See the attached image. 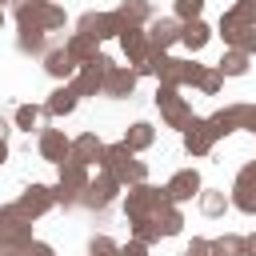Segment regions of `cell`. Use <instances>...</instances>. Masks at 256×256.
Returning a JSON list of instances; mask_svg holds the SVG:
<instances>
[{
	"instance_id": "obj_40",
	"label": "cell",
	"mask_w": 256,
	"mask_h": 256,
	"mask_svg": "<svg viewBox=\"0 0 256 256\" xmlns=\"http://www.w3.org/2000/svg\"><path fill=\"white\" fill-rule=\"evenodd\" d=\"M236 184H252V188H256V160H248V164L236 172Z\"/></svg>"
},
{
	"instance_id": "obj_18",
	"label": "cell",
	"mask_w": 256,
	"mask_h": 256,
	"mask_svg": "<svg viewBox=\"0 0 256 256\" xmlns=\"http://www.w3.org/2000/svg\"><path fill=\"white\" fill-rule=\"evenodd\" d=\"M76 104H80V92H76L72 84H60V88H52V92H48L44 112L60 120V116H72V112H76Z\"/></svg>"
},
{
	"instance_id": "obj_39",
	"label": "cell",
	"mask_w": 256,
	"mask_h": 256,
	"mask_svg": "<svg viewBox=\"0 0 256 256\" xmlns=\"http://www.w3.org/2000/svg\"><path fill=\"white\" fill-rule=\"evenodd\" d=\"M236 48H244L248 56H256V24H248V28L240 32V40H236Z\"/></svg>"
},
{
	"instance_id": "obj_4",
	"label": "cell",
	"mask_w": 256,
	"mask_h": 256,
	"mask_svg": "<svg viewBox=\"0 0 256 256\" xmlns=\"http://www.w3.org/2000/svg\"><path fill=\"white\" fill-rule=\"evenodd\" d=\"M156 108H160V120L168 124V128H188L192 124V100L188 96H180L172 84H156Z\"/></svg>"
},
{
	"instance_id": "obj_21",
	"label": "cell",
	"mask_w": 256,
	"mask_h": 256,
	"mask_svg": "<svg viewBox=\"0 0 256 256\" xmlns=\"http://www.w3.org/2000/svg\"><path fill=\"white\" fill-rule=\"evenodd\" d=\"M16 48L24 56H44L48 52V32L44 28H20L16 32Z\"/></svg>"
},
{
	"instance_id": "obj_26",
	"label": "cell",
	"mask_w": 256,
	"mask_h": 256,
	"mask_svg": "<svg viewBox=\"0 0 256 256\" xmlns=\"http://www.w3.org/2000/svg\"><path fill=\"white\" fill-rule=\"evenodd\" d=\"M248 64H252V56H248L244 48H228V52L220 56V64H216V68H220L224 76H244V72H248Z\"/></svg>"
},
{
	"instance_id": "obj_27",
	"label": "cell",
	"mask_w": 256,
	"mask_h": 256,
	"mask_svg": "<svg viewBox=\"0 0 256 256\" xmlns=\"http://www.w3.org/2000/svg\"><path fill=\"white\" fill-rule=\"evenodd\" d=\"M132 240H140V244H148V248H152L156 240H164L156 216H136V220H132Z\"/></svg>"
},
{
	"instance_id": "obj_49",
	"label": "cell",
	"mask_w": 256,
	"mask_h": 256,
	"mask_svg": "<svg viewBox=\"0 0 256 256\" xmlns=\"http://www.w3.org/2000/svg\"><path fill=\"white\" fill-rule=\"evenodd\" d=\"M0 4H4V0H0Z\"/></svg>"
},
{
	"instance_id": "obj_10",
	"label": "cell",
	"mask_w": 256,
	"mask_h": 256,
	"mask_svg": "<svg viewBox=\"0 0 256 256\" xmlns=\"http://www.w3.org/2000/svg\"><path fill=\"white\" fill-rule=\"evenodd\" d=\"M216 128H212V120H200V116H192V124L184 128V152L188 156H208L212 148H216Z\"/></svg>"
},
{
	"instance_id": "obj_11",
	"label": "cell",
	"mask_w": 256,
	"mask_h": 256,
	"mask_svg": "<svg viewBox=\"0 0 256 256\" xmlns=\"http://www.w3.org/2000/svg\"><path fill=\"white\" fill-rule=\"evenodd\" d=\"M136 68H120V64H112L108 72H104V84H100V96H108V100H128L132 92H136Z\"/></svg>"
},
{
	"instance_id": "obj_31",
	"label": "cell",
	"mask_w": 256,
	"mask_h": 256,
	"mask_svg": "<svg viewBox=\"0 0 256 256\" xmlns=\"http://www.w3.org/2000/svg\"><path fill=\"white\" fill-rule=\"evenodd\" d=\"M212 128H216V136H232V132H240L236 128V112H232V104H224V108H216L212 116Z\"/></svg>"
},
{
	"instance_id": "obj_38",
	"label": "cell",
	"mask_w": 256,
	"mask_h": 256,
	"mask_svg": "<svg viewBox=\"0 0 256 256\" xmlns=\"http://www.w3.org/2000/svg\"><path fill=\"white\" fill-rule=\"evenodd\" d=\"M232 12L240 16V24H256V0H236Z\"/></svg>"
},
{
	"instance_id": "obj_32",
	"label": "cell",
	"mask_w": 256,
	"mask_h": 256,
	"mask_svg": "<svg viewBox=\"0 0 256 256\" xmlns=\"http://www.w3.org/2000/svg\"><path fill=\"white\" fill-rule=\"evenodd\" d=\"M196 88H200L204 96H216V92L224 88V72H220L216 64H212V68H204V72H200V80H196Z\"/></svg>"
},
{
	"instance_id": "obj_8",
	"label": "cell",
	"mask_w": 256,
	"mask_h": 256,
	"mask_svg": "<svg viewBox=\"0 0 256 256\" xmlns=\"http://www.w3.org/2000/svg\"><path fill=\"white\" fill-rule=\"evenodd\" d=\"M16 204H20V212H24V216L40 220L44 212H52V208H56V188H48V184H36V180H32V184H24V192H20V200H16Z\"/></svg>"
},
{
	"instance_id": "obj_16",
	"label": "cell",
	"mask_w": 256,
	"mask_h": 256,
	"mask_svg": "<svg viewBox=\"0 0 256 256\" xmlns=\"http://www.w3.org/2000/svg\"><path fill=\"white\" fill-rule=\"evenodd\" d=\"M40 60H44V72H48L52 80H68V76H76V68H80V64L72 60L68 44H60V48H48Z\"/></svg>"
},
{
	"instance_id": "obj_43",
	"label": "cell",
	"mask_w": 256,
	"mask_h": 256,
	"mask_svg": "<svg viewBox=\"0 0 256 256\" xmlns=\"http://www.w3.org/2000/svg\"><path fill=\"white\" fill-rule=\"evenodd\" d=\"M0 256H28V248H12V244H0Z\"/></svg>"
},
{
	"instance_id": "obj_34",
	"label": "cell",
	"mask_w": 256,
	"mask_h": 256,
	"mask_svg": "<svg viewBox=\"0 0 256 256\" xmlns=\"http://www.w3.org/2000/svg\"><path fill=\"white\" fill-rule=\"evenodd\" d=\"M116 252H120V244L112 236H92L88 240V256H116Z\"/></svg>"
},
{
	"instance_id": "obj_23",
	"label": "cell",
	"mask_w": 256,
	"mask_h": 256,
	"mask_svg": "<svg viewBox=\"0 0 256 256\" xmlns=\"http://www.w3.org/2000/svg\"><path fill=\"white\" fill-rule=\"evenodd\" d=\"M68 52H72L76 64H88V60L100 56V40H92V36H84V32H72V36H68Z\"/></svg>"
},
{
	"instance_id": "obj_46",
	"label": "cell",
	"mask_w": 256,
	"mask_h": 256,
	"mask_svg": "<svg viewBox=\"0 0 256 256\" xmlns=\"http://www.w3.org/2000/svg\"><path fill=\"white\" fill-rule=\"evenodd\" d=\"M8 160V140H0V164Z\"/></svg>"
},
{
	"instance_id": "obj_29",
	"label": "cell",
	"mask_w": 256,
	"mask_h": 256,
	"mask_svg": "<svg viewBox=\"0 0 256 256\" xmlns=\"http://www.w3.org/2000/svg\"><path fill=\"white\" fill-rule=\"evenodd\" d=\"M212 248H216V256H248V244H244L240 232H224V236H216Z\"/></svg>"
},
{
	"instance_id": "obj_3",
	"label": "cell",
	"mask_w": 256,
	"mask_h": 256,
	"mask_svg": "<svg viewBox=\"0 0 256 256\" xmlns=\"http://www.w3.org/2000/svg\"><path fill=\"white\" fill-rule=\"evenodd\" d=\"M164 204H172L168 188H152L148 180L128 184V192H124V212H128V220H136V216H156Z\"/></svg>"
},
{
	"instance_id": "obj_5",
	"label": "cell",
	"mask_w": 256,
	"mask_h": 256,
	"mask_svg": "<svg viewBox=\"0 0 256 256\" xmlns=\"http://www.w3.org/2000/svg\"><path fill=\"white\" fill-rule=\"evenodd\" d=\"M0 244H12V248L32 244V216H24L20 204H0Z\"/></svg>"
},
{
	"instance_id": "obj_20",
	"label": "cell",
	"mask_w": 256,
	"mask_h": 256,
	"mask_svg": "<svg viewBox=\"0 0 256 256\" xmlns=\"http://www.w3.org/2000/svg\"><path fill=\"white\" fill-rule=\"evenodd\" d=\"M112 12L120 16L124 28H128V24H132V28H144V24L152 20V4H148V0H120Z\"/></svg>"
},
{
	"instance_id": "obj_28",
	"label": "cell",
	"mask_w": 256,
	"mask_h": 256,
	"mask_svg": "<svg viewBox=\"0 0 256 256\" xmlns=\"http://www.w3.org/2000/svg\"><path fill=\"white\" fill-rule=\"evenodd\" d=\"M156 224H160L164 236H180V232H184V216H180L176 204H164V208L156 212Z\"/></svg>"
},
{
	"instance_id": "obj_35",
	"label": "cell",
	"mask_w": 256,
	"mask_h": 256,
	"mask_svg": "<svg viewBox=\"0 0 256 256\" xmlns=\"http://www.w3.org/2000/svg\"><path fill=\"white\" fill-rule=\"evenodd\" d=\"M64 24H68L64 8H60V4H48V8H44V32H60Z\"/></svg>"
},
{
	"instance_id": "obj_6",
	"label": "cell",
	"mask_w": 256,
	"mask_h": 256,
	"mask_svg": "<svg viewBox=\"0 0 256 256\" xmlns=\"http://www.w3.org/2000/svg\"><path fill=\"white\" fill-rule=\"evenodd\" d=\"M120 192H124V184H120L108 168H100V172H96V180H88V188H84L80 204H84V208H92V212H100V208L116 204V200H120Z\"/></svg>"
},
{
	"instance_id": "obj_15",
	"label": "cell",
	"mask_w": 256,
	"mask_h": 256,
	"mask_svg": "<svg viewBox=\"0 0 256 256\" xmlns=\"http://www.w3.org/2000/svg\"><path fill=\"white\" fill-rule=\"evenodd\" d=\"M168 188V196H172V204H184V200H192V196H200V172L196 168H180V172H172V180L164 184Z\"/></svg>"
},
{
	"instance_id": "obj_17",
	"label": "cell",
	"mask_w": 256,
	"mask_h": 256,
	"mask_svg": "<svg viewBox=\"0 0 256 256\" xmlns=\"http://www.w3.org/2000/svg\"><path fill=\"white\" fill-rule=\"evenodd\" d=\"M72 160H80V164H96L100 168V160H104V140L96 136V132H80L76 140H72V152H68Z\"/></svg>"
},
{
	"instance_id": "obj_33",
	"label": "cell",
	"mask_w": 256,
	"mask_h": 256,
	"mask_svg": "<svg viewBox=\"0 0 256 256\" xmlns=\"http://www.w3.org/2000/svg\"><path fill=\"white\" fill-rule=\"evenodd\" d=\"M40 116H44V108H36V104H20V108H16V128H20V132H32V128L40 124Z\"/></svg>"
},
{
	"instance_id": "obj_9",
	"label": "cell",
	"mask_w": 256,
	"mask_h": 256,
	"mask_svg": "<svg viewBox=\"0 0 256 256\" xmlns=\"http://www.w3.org/2000/svg\"><path fill=\"white\" fill-rule=\"evenodd\" d=\"M112 68V60L100 52L96 60H88V64H80L76 68V76H72V88L80 92V96H96L100 92V84H104V72Z\"/></svg>"
},
{
	"instance_id": "obj_7",
	"label": "cell",
	"mask_w": 256,
	"mask_h": 256,
	"mask_svg": "<svg viewBox=\"0 0 256 256\" xmlns=\"http://www.w3.org/2000/svg\"><path fill=\"white\" fill-rule=\"evenodd\" d=\"M76 32H84V36H92V40H112V36L124 32V24H120L116 12H96V8H88V12L76 20Z\"/></svg>"
},
{
	"instance_id": "obj_48",
	"label": "cell",
	"mask_w": 256,
	"mask_h": 256,
	"mask_svg": "<svg viewBox=\"0 0 256 256\" xmlns=\"http://www.w3.org/2000/svg\"><path fill=\"white\" fill-rule=\"evenodd\" d=\"M252 136H256V124H252Z\"/></svg>"
},
{
	"instance_id": "obj_36",
	"label": "cell",
	"mask_w": 256,
	"mask_h": 256,
	"mask_svg": "<svg viewBox=\"0 0 256 256\" xmlns=\"http://www.w3.org/2000/svg\"><path fill=\"white\" fill-rule=\"evenodd\" d=\"M176 4V20H200L204 12V0H172Z\"/></svg>"
},
{
	"instance_id": "obj_12",
	"label": "cell",
	"mask_w": 256,
	"mask_h": 256,
	"mask_svg": "<svg viewBox=\"0 0 256 256\" xmlns=\"http://www.w3.org/2000/svg\"><path fill=\"white\" fill-rule=\"evenodd\" d=\"M180 32H184V20H176V16H152L148 20V40H152V48H172V44H180Z\"/></svg>"
},
{
	"instance_id": "obj_24",
	"label": "cell",
	"mask_w": 256,
	"mask_h": 256,
	"mask_svg": "<svg viewBox=\"0 0 256 256\" xmlns=\"http://www.w3.org/2000/svg\"><path fill=\"white\" fill-rule=\"evenodd\" d=\"M124 144H128L132 152H144V148H152V144H156V128H152L148 120H136V124H128Z\"/></svg>"
},
{
	"instance_id": "obj_13",
	"label": "cell",
	"mask_w": 256,
	"mask_h": 256,
	"mask_svg": "<svg viewBox=\"0 0 256 256\" xmlns=\"http://www.w3.org/2000/svg\"><path fill=\"white\" fill-rule=\"evenodd\" d=\"M36 148H40V160H48V164H64L68 152H72V140L64 136V128H44L40 140H36Z\"/></svg>"
},
{
	"instance_id": "obj_19",
	"label": "cell",
	"mask_w": 256,
	"mask_h": 256,
	"mask_svg": "<svg viewBox=\"0 0 256 256\" xmlns=\"http://www.w3.org/2000/svg\"><path fill=\"white\" fill-rule=\"evenodd\" d=\"M52 0H16L12 4V16H16L20 28H44V8Z\"/></svg>"
},
{
	"instance_id": "obj_25",
	"label": "cell",
	"mask_w": 256,
	"mask_h": 256,
	"mask_svg": "<svg viewBox=\"0 0 256 256\" xmlns=\"http://www.w3.org/2000/svg\"><path fill=\"white\" fill-rule=\"evenodd\" d=\"M196 200H200V212H204V216H212V220H216V216H224V212H228V204H232V196H224V188H200V196H196Z\"/></svg>"
},
{
	"instance_id": "obj_22",
	"label": "cell",
	"mask_w": 256,
	"mask_h": 256,
	"mask_svg": "<svg viewBox=\"0 0 256 256\" xmlns=\"http://www.w3.org/2000/svg\"><path fill=\"white\" fill-rule=\"evenodd\" d=\"M212 40V28L204 24V20H184V32H180V44L188 48V52H200L204 44Z\"/></svg>"
},
{
	"instance_id": "obj_14",
	"label": "cell",
	"mask_w": 256,
	"mask_h": 256,
	"mask_svg": "<svg viewBox=\"0 0 256 256\" xmlns=\"http://www.w3.org/2000/svg\"><path fill=\"white\" fill-rule=\"evenodd\" d=\"M116 40H120V48H124V56H128V64H132V68H140V64L148 60V52H152V40H148V32H144V28H132V24H128Z\"/></svg>"
},
{
	"instance_id": "obj_2",
	"label": "cell",
	"mask_w": 256,
	"mask_h": 256,
	"mask_svg": "<svg viewBox=\"0 0 256 256\" xmlns=\"http://www.w3.org/2000/svg\"><path fill=\"white\" fill-rule=\"evenodd\" d=\"M60 168V180H56V204L60 208H76L80 204V196H84V188H88V180H92V172H88V164H80V160H64V164H56Z\"/></svg>"
},
{
	"instance_id": "obj_44",
	"label": "cell",
	"mask_w": 256,
	"mask_h": 256,
	"mask_svg": "<svg viewBox=\"0 0 256 256\" xmlns=\"http://www.w3.org/2000/svg\"><path fill=\"white\" fill-rule=\"evenodd\" d=\"M244 244H248V256H256V232H252V236H244Z\"/></svg>"
},
{
	"instance_id": "obj_45",
	"label": "cell",
	"mask_w": 256,
	"mask_h": 256,
	"mask_svg": "<svg viewBox=\"0 0 256 256\" xmlns=\"http://www.w3.org/2000/svg\"><path fill=\"white\" fill-rule=\"evenodd\" d=\"M8 132H12V128H8V120L0 116V140H8Z\"/></svg>"
},
{
	"instance_id": "obj_41",
	"label": "cell",
	"mask_w": 256,
	"mask_h": 256,
	"mask_svg": "<svg viewBox=\"0 0 256 256\" xmlns=\"http://www.w3.org/2000/svg\"><path fill=\"white\" fill-rule=\"evenodd\" d=\"M116 256H148V244H140V240H128V244H120V252Z\"/></svg>"
},
{
	"instance_id": "obj_37",
	"label": "cell",
	"mask_w": 256,
	"mask_h": 256,
	"mask_svg": "<svg viewBox=\"0 0 256 256\" xmlns=\"http://www.w3.org/2000/svg\"><path fill=\"white\" fill-rule=\"evenodd\" d=\"M184 256H216V248H212V240L192 236V240H188V248H184Z\"/></svg>"
},
{
	"instance_id": "obj_1",
	"label": "cell",
	"mask_w": 256,
	"mask_h": 256,
	"mask_svg": "<svg viewBox=\"0 0 256 256\" xmlns=\"http://www.w3.org/2000/svg\"><path fill=\"white\" fill-rule=\"evenodd\" d=\"M100 168H108L124 188L128 184H140V180H148V164L144 160H136V152L120 140V144H104V160H100Z\"/></svg>"
},
{
	"instance_id": "obj_47",
	"label": "cell",
	"mask_w": 256,
	"mask_h": 256,
	"mask_svg": "<svg viewBox=\"0 0 256 256\" xmlns=\"http://www.w3.org/2000/svg\"><path fill=\"white\" fill-rule=\"evenodd\" d=\"M0 24H4V8H0Z\"/></svg>"
},
{
	"instance_id": "obj_42",
	"label": "cell",
	"mask_w": 256,
	"mask_h": 256,
	"mask_svg": "<svg viewBox=\"0 0 256 256\" xmlns=\"http://www.w3.org/2000/svg\"><path fill=\"white\" fill-rule=\"evenodd\" d=\"M28 256H56V248L44 244V240H32V244H28Z\"/></svg>"
},
{
	"instance_id": "obj_30",
	"label": "cell",
	"mask_w": 256,
	"mask_h": 256,
	"mask_svg": "<svg viewBox=\"0 0 256 256\" xmlns=\"http://www.w3.org/2000/svg\"><path fill=\"white\" fill-rule=\"evenodd\" d=\"M248 24H240V16L228 8V12H220V36H224V44L228 48H236V40H240V32H244Z\"/></svg>"
}]
</instances>
